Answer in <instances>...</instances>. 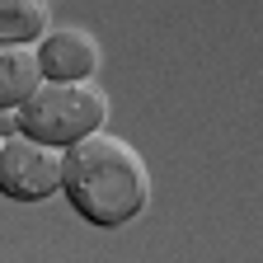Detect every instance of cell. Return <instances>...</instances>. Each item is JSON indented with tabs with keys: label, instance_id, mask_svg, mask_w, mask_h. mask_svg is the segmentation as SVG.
<instances>
[{
	"label": "cell",
	"instance_id": "277c9868",
	"mask_svg": "<svg viewBox=\"0 0 263 263\" xmlns=\"http://www.w3.org/2000/svg\"><path fill=\"white\" fill-rule=\"evenodd\" d=\"M38 71L52 85H76L99 71V43L85 28H47L38 38Z\"/></svg>",
	"mask_w": 263,
	"mask_h": 263
},
{
	"label": "cell",
	"instance_id": "6da1fadb",
	"mask_svg": "<svg viewBox=\"0 0 263 263\" xmlns=\"http://www.w3.org/2000/svg\"><path fill=\"white\" fill-rule=\"evenodd\" d=\"M61 188L89 226H127L151 202V170L137 146L113 132H89L61 151Z\"/></svg>",
	"mask_w": 263,
	"mask_h": 263
},
{
	"label": "cell",
	"instance_id": "8992f818",
	"mask_svg": "<svg viewBox=\"0 0 263 263\" xmlns=\"http://www.w3.org/2000/svg\"><path fill=\"white\" fill-rule=\"evenodd\" d=\"M47 33V0H0V43H38Z\"/></svg>",
	"mask_w": 263,
	"mask_h": 263
},
{
	"label": "cell",
	"instance_id": "7a4b0ae2",
	"mask_svg": "<svg viewBox=\"0 0 263 263\" xmlns=\"http://www.w3.org/2000/svg\"><path fill=\"white\" fill-rule=\"evenodd\" d=\"M104 118H108V99L89 80H76V85L43 80L14 108V122H19L24 137L43 141V146H57V151L85 141L89 132H104Z\"/></svg>",
	"mask_w": 263,
	"mask_h": 263
},
{
	"label": "cell",
	"instance_id": "3957f363",
	"mask_svg": "<svg viewBox=\"0 0 263 263\" xmlns=\"http://www.w3.org/2000/svg\"><path fill=\"white\" fill-rule=\"evenodd\" d=\"M61 188V151L14 132L0 137V193L14 202H43Z\"/></svg>",
	"mask_w": 263,
	"mask_h": 263
},
{
	"label": "cell",
	"instance_id": "5b68a950",
	"mask_svg": "<svg viewBox=\"0 0 263 263\" xmlns=\"http://www.w3.org/2000/svg\"><path fill=\"white\" fill-rule=\"evenodd\" d=\"M38 85H43L38 52L28 43H0V113H14Z\"/></svg>",
	"mask_w": 263,
	"mask_h": 263
}]
</instances>
